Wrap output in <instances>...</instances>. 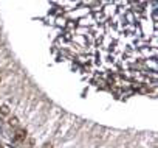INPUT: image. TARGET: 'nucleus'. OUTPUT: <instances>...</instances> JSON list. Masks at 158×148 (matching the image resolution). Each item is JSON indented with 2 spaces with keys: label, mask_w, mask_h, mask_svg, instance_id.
I'll return each mask as SVG.
<instances>
[{
  "label": "nucleus",
  "mask_w": 158,
  "mask_h": 148,
  "mask_svg": "<svg viewBox=\"0 0 158 148\" xmlns=\"http://www.w3.org/2000/svg\"><path fill=\"white\" fill-rule=\"evenodd\" d=\"M53 52L119 100L157 89L155 2H54Z\"/></svg>",
  "instance_id": "nucleus-1"
},
{
  "label": "nucleus",
  "mask_w": 158,
  "mask_h": 148,
  "mask_svg": "<svg viewBox=\"0 0 158 148\" xmlns=\"http://www.w3.org/2000/svg\"><path fill=\"white\" fill-rule=\"evenodd\" d=\"M25 137V131H22V129H19L17 131V134H16V139L17 140H20V139H23Z\"/></svg>",
  "instance_id": "nucleus-2"
},
{
  "label": "nucleus",
  "mask_w": 158,
  "mask_h": 148,
  "mask_svg": "<svg viewBox=\"0 0 158 148\" xmlns=\"http://www.w3.org/2000/svg\"><path fill=\"white\" fill-rule=\"evenodd\" d=\"M0 112H2V114H8V108H6V106H2V109H0Z\"/></svg>",
  "instance_id": "nucleus-3"
}]
</instances>
